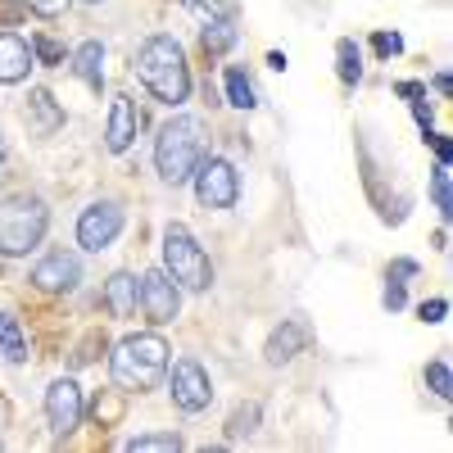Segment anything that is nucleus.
Wrapping results in <instances>:
<instances>
[{"mask_svg": "<svg viewBox=\"0 0 453 453\" xmlns=\"http://www.w3.org/2000/svg\"><path fill=\"white\" fill-rule=\"evenodd\" d=\"M136 73H141L145 91L159 104L181 109L186 100H191V64H186V50H181L177 36L159 32V36H150V42H141Z\"/></svg>", "mask_w": 453, "mask_h": 453, "instance_id": "obj_1", "label": "nucleus"}, {"mask_svg": "<svg viewBox=\"0 0 453 453\" xmlns=\"http://www.w3.org/2000/svg\"><path fill=\"white\" fill-rule=\"evenodd\" d=\"M168 340L159 331H141V335H123L109 354V376L113 386L127 390V395H141V390H155L168 372Z\"/></svg>", "mask_w": 453, "mask_h": 453, "instance_id": "obj_2", "label": "nucleus"}, {"mask_svg": "<svg viewBox=\"0 0 453 453\" xmlns=\"http://www.w3.org/2000/svg\"><path fill=\"white\" fill-rule=\"evenodd\" d=\"M204 150H209L204 123L196 119V113H177V119L164 123L159 136H155V168H159V177L168 186H181V181H191V173L200 168Z\"/></svg>", "mask_w": 453, "mask_h": 453, "instance_id": "obj_3", "label": "nucleus"}, {"mask_svg": "<svg viewBox=\"0 0 453 453\" xmlns=\"http://www.w3.org/2000/svg\"><path fill=\"white\" fill-rule=\"evenodd\" d=\"M50 232V209L42 196H10L0 200V254L23 258Z\"/></svg>", "mask_w": 453, "mask_h": 453, "instance_id": "obj_4", "label": "nucleus"}, {"mask_svg": "<svg viewBox=\"0 0 453 453\" xmlns=\"http://www.w3.org/2000/svg\"><path fill=\"white\" fill-rule=\"evenodd\" d=\"M164 273L181 290H196V295L213 286V263H209L204 245L191 236V226H181V222L164 226Z\"/></svg>", "mask_w": 453, "mask_h": 453, "instance_id": "obj_5", "label": "nucleus"}, {"mask_svg": "<svg viewBox=\"0 0 453 453\" xmlns=\"http://www.w3.org/2000/svg\"><path fill=\"white\" fill-rule=\"evenodd\" d=\"M191 181H196V200L204 204V209H232L236 200H241V177H236V168L226 164V159H200V168L191 173Z\"/></svg>", "mask_w": 453, "mask_h": 453, "instance_id": "obj_6", "label": "nucleus"}, {"mask_svg": "<svg viewBox=\"0 0 453 453\" xmlns=\"http://www.w3.org/2000/svg\"><path fill=\"white\" fill-rule=\"evenodd\" d=\"M168 376V395L181 412H204L213 403V381H209V372L196 363V358H177Z\"/></svg>", "mask_w": 453, "mask_h": 453, "instance_id": "obj_7", "label": "nucleus"}, {"mask_svg": "<svg viewBox=\"0 0 453 453\" xmlns=\"http://www.w3.org/2000/svg\"><path fill=\"white\" fill-rule=\"evenodd\" d=\"M123 226H127L123 204H113V200H96V204H91V209H82V218H78V245H82V250H91V254H100V250H109L113 241H119Z\"/></svg>", "mask_w": 453, "mask_h": 453, "instance_id": "obj_8", "label": "nucleus"}, {"mask_svg": "<svg viewBox=\"0 0 453 453\" xmlns=\"http://www.w3.org/2000/svg\"><path fill=\"white\" fill-rule=\"evenodd\" d=\"M82 412H87L82 386L73 381V376H59V381H50V390H46V422H50L55 440H68L73 431H78V426H82Z\"/></svg>", "mask_w": 453, "mask_h": 453, "instance_id": "obj_9", "label": "nucleus"}, {"mask_svg": "<svg viewBox=\"0 0 453 453\" xmlns=\"http://www.w3.org/2000/svg\"><path fill=\"white\" fill-rule=\"evenodd\" d=\"M141 309H145V318L155 326H168L177 318V309H181V286L164 268H150L141 277Z\"/></svg>", "mask_w": 453, "mask_h": 453, "instance_id": "obj_10", "label": "nucleus"}, {"mask_svg": "<svg viewBox=\"0 0 453 453\" xmlns=\"http://www.w3.org/2000/svg\"><path fill=\"white\" fill-rule=\"evenodd\" d=\"M78 281H82V258H78V254H68V250L46 254V258L32 268V286H36V290H46V295L78 290Z\"/></svg>", "mask_w": 453, "mask_h": 453, "instance_id": "obj_11", "label": "nucleus"}, {"mask_svg": "<svg viewBox=\"0 0 453 453\" xmlns=\"http://www.w3.org/2000/svg\"><path fill=\"white\" fill-rule=\"evenodd\" d=\"M136 127H141V113H136L132 96H113V100H109V123H104L109 155H127L132 141H136Z\"/></svg>", "mask_w": 453, "mask_h": 453, "instance_id": "obj_12", "label": "nucleus"}, {"mask_svg": "<svg viewBox=\"0 0 453 453\" xmlns=\"http://www.w3.org/2000/svg\"><path fill=\"white\" fill-rule=\"evenodd\" d=\"M32 46L23 42V36H14V32H0V87H14V82H23L27 73H32Z\"/></svg>", "mask_w": 453, "mask_h": 453, "instance_id": "obj_13", "label": "nucleus"}, {"mask_svg": "<svg viewBox=\"0 0 453 453\" xmlns=\"http://www.w3.org/2000/svg\"><path fill=\"white\" fill-rule=\"evenodd\" d=\"M304 345H309V326H304V322H281V326L268 335V349H263V358H268L273 367H281V363H290Z\"/></svg>", "mask_w": 453, "mask_h": 453, "instance_id": "obj_14", "label": "nucleus"}, {"mask_svg": "<svg viewBox=\"0 0 453 453\" xmlns=\"http://www.w3.org/2000/svg\"><path fill=\"white\" fill-rule=\"evenodd\" d=\"M27 127H32L36 136H55V132L64 127V109L55 104V96H50L46 87H36V91L27 96Z\"/></svg>", "mask_w": 453, "mask_h": 453, "instance_id": "obj_15", "label": "nucleus"}, {"mask_svg": "<svg viewBox=\"0 0 453 453\" xmlns=\"http://www.w3.org/2000/svg\"><path fill=\"white\" fill-rule=\"evenodd\" d=\"M136 304H141V281H136L132 273H113V277L104 281V309H109L113 318H132Z\"/></svg>", "mask_w": 453, "mask_h": 453, "instance_id": "obj_16", "label": "nucleus"}, {"mask_svg": "<svg viewBox=\"0 0 453 453\" xmlns=\"http://www.w3.org/2000/svg\"><path fill=\"white\" fill-rule=\"evenodd\" d=\"M68 59H73V73H78V78L100 96V91H104V46H100V42H82Z\"/></svg>", "mask_w": 453, "mask_h": 453, "instance_id": "obj_17", "label": "nucleus"}, {"mask_svg": "<svg viewBox=\"0 0 453 453\" xmlns=\"http://www.w3.org/2000/svg\"><path fill=\"white\" fill-rule=\"evenodd\" d=\"M0 358L5 363H27V335L14 313H0Z\"/></svg>", "mask_w": 453, "mask_h": 453, "instance_id": "obj_18", "label": "nucleus"}, {"mask_svg": "<svg viewBox=\"0 0 453 453\" xmlns=\"http://www.w3.org/2000/svg\"><path fill=\"white\" fill-rule=\"evenodd\" d=\"M335 73H340V82H345V87L363 82V50L349 42V36H345V42H335Z\"/></svg>", "mask_w": 453, "mask_h": 453, "instance_id": "obj_19", "label": "nucleus"}, {"mask_svg": "<svg viewBox=\"0 0 453 453\" xmlns=\"http://www.w3.org/2000/svg\"><path fill=\"white\" fill-rule=\"evenodd\" d=\"M226 104H236V109H254L258 104V91H254V82H250V73L245 68H226Z\"/></svg>", "mask_w": 453, "mask_h": 453, "instance_id": "obj_20", "label": "nucleus"}, {"mask_svg": "<svg viewBox=\"0 0 453 453\" xmlns=\"http://www.w3.org/2000/svg\"><path fill=\"white\" fill-rule=\"evenodd\" d=\"M186 10H191L200 23H226L236 19V0H181Z\"/></svg>", "mask_w": 453, "mask_h": 453, "instance_id": "obj_21", "label": "nucleus"}, {"mask_svg": "<svg viewBox=\"0 0 453 453\" xmlns=\"http://www.w3.org/2000/svg\"><path fill=\"white\" fill-rule=\"evenodd\" d=\"M258 418H263L258 403H241L232 418H226V440H250L258 431Z\"/></svg>", "mask_w": 453, "mask_h": 453, "instance_id": "obj_22", "label": "nucleus"}, {"mask_svg": "<svg viewBox=\"0 0 453 453\" xmlns=\"http://www.w3.org/2000/svg\"><path fill=\"white\" fill-rule=\"evenodd\" d=\"M127 453H145V449H181V435L177 431H155V435H132L123 440Z\"/></svg>", "mask_w": 453, "mask_h": 453, "instance_id": "obj_23", "label": "nucleus"}, {"mask_svg": "<svg viewBox=\"0 0 453 453\" xmlns=\"http://www.w3.org/2000/svg\"><path fill=\"white\" fill-rule=\"evenodd\" d=\"M431 200H435V209H440L444 218H453V196H449V164H435V173H431Z\"/></svg>", "mask_w": 453, "mask_h": 453, "instance_id": "obj_24", "label": "nucleus"}, {"mask_svg": "<svg viewBox=\"0 0 453 453\" xmlns=\"http://www.w3.org/2000/svg\"><path fill=\"white\" fill-rule=\"evenodd\" d=\"M200 42H204V50H209V55L226 50V46L236 42V27H232V19H226V23H209V27H204V36H200Z\"/></svg>", "mask_w": 453, "mask_h": 453, "instance_id": "obj_25", "label": "nucleus"}, {"mask_svg": "<svg viewBox=\"0 0 453 453\" xmlns=\"http://www.w3.org/2000/svg\"><path fill=\"white\" fill-rule=\"evenodd\" d=\"M426 386H431L440 399H449V395H453V376H449V363H444V358L426 363Z\"/></svg>", "mask_w": 453, "mask_h": 453, "instance_id": "obj_26", "label": "nucleus"}, {"mask_svg": "<svg viewBox=\"0 0 453 453\" xmlns=\"http://www.w3.org/2000/svg\"><path fill=\"white\" fill-rule=\"evenodd\" d=\"M32 59H42V64H64V46L55 42V36H32Z\"/></svg>", "mask_w": 453, "mask_h": 453, "instance_id": "obj_27", "label": "nucleus"}, {"mask_svg": "<svg viewBox=\"0 0 453 453\" xmlns=\"http://www.w3.org/2000/svg\"><path fill=\"white\" fill-rule=\"evenodd\" d=\"M23 10L42 14V19H55V14H64V10H68V0H23Z\"/></svg>", "mask_w": 453, "mask_h": 453, "instance_id": "obj_28", "label": "nucleus"}, {"mask_svg": "<svg viewBox=\"0 0 453 453\" xmlns=\"http://www.w3.org/2000/svg\"><path fill=\"white\" fill-rule=\"evenodd\" d=\"M372 46L390 59V55H399V50H403V36H399V32H376V42H372Z\"/></svg>", "mask_w": 453, "mask_h": 453, "instance_id": "obj_29", "label": "nucleus"}, {"mask_svg": "<svg viewBox=\"0 0 453 453\" xmlns=\"http://www.w3.org/2000/svg\"><path fill=\"white\" fill-rule=\"evenodd\" d=\"M444 313H449V299H426L422 304V322H444Z\"/></svg>", "mask_w": 453, "mask_h": 453, "instance_id": "obj_30", "label": "nucleus"}, {"mask_svg": "<svg viewBox=\"0 0 453 453\" xmlns=\"http://www.w3.org/2000/svg\"><path fill=\"white\" fill-rule=\"evenodd\" d=\"M403 304H408L403 281H390V286H386V309H403Z\"/></svg>", "mask_w": 453, "mask_h": 453, "instance_id": "obj_31", "label": "nucleus"}, {"mask_svg": "<svg viewBox=\"0 0 453 453\" xmlns=\"http://www.w3.org/2000/svg\"><path fill=\"white\" fill-rule=\"evenodd\" d=\"M408 277H418V263H412V258H399L395 268H390V281H408Z\"/></svg>", "mask_w": 453, "mask_h": 453, "instance_id": "obj_32", "label": "nucleus"}, {"mask_svg": "<svg viewBox=\"0 0 453 453\" xmlns=\"http://www.w3.org/2000/svg\"><path fill=\"white\" fill-rule=\"evenodd\" d=\"M426 141L435 145V155H440V164H449V159H453V145H449V141H444L440 132H426Z\"/></svg>", "mask_w": 453, "mask_h": 453, "instance_id": "obj_33", "label": "nucleus"}, {"mask_svg": "<svg viewBox=\"0 0 453 453\" xmlns=\"http://www.w3.org/2000/svg\"><path fill=\"white\" fill-rule=\"evenodd\" d=\"M23 14V0H0V23H14Z\"/></svg>", "mask_w": 453, "mask_h": 453, "instance_id": "obj_34", "label": "nucleus"}, {"mask_svg": "<svg viewBox=\"0 0 453 453\" xmlns=\"http://www.w3.org/2000/svg\"><path fill=\"white\" fill-rule=\"evenodd\" d=\"M0 164H5V141H0Z\"/></svg>", "mask_w": 453, "mask_h": 453, "instance_id": "obj_35", "label": "nucleus"}, {"mask_svg": "<svg viewBox=\"0 0 453 453\" xmlns=\"http://www.w3.org/2000/svg\"><path fill=\"white\" fill-rule=\"evenodd\" d=\"M91 5H96V0H91Z\"/></svg>", "mask_w": 453, "mask_h": 453, "instance_id": "obj_36", "label": "nucleus"}]
</instances>
